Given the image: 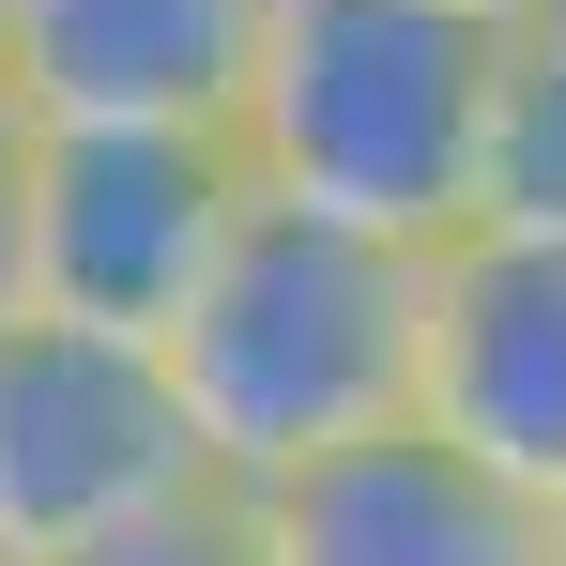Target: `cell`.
Segmentation results:
<instances>
[{
  "mask_svg": "<svg viewBox=\"0 0 566 566\" xmlns=\"http://www.w3.org/2000/svg\"><path fill=\"white\" fill-rule=\"evenodd\" d=\"M154 353H169V382H185L214 474H291L306 444H353V429H382V413H413L429 245L245 185V214L214 230V261H199V291L169 306Z\"/></svg>",
  "mask_w": 566,
  "mask_h": 566,
  "instance_id": "6da1fadb",
  "label": "cell"
},
{
  "mask_svg": "<svg viewBox=\"0 0 566 566\" xmlns=\"http://www.w3.org/2000/svg\"><path fill=\"white\" fill-rule=\"evenodd\" d=\"M474 93H490V15L460 0H261L230 154L276 199L444 245L474 199Z\"/></svg>",
  "mask_w": 566,
  "mask_h": 566,
  "instance_id": "7a4b0ae2",
  "label": "cell"
},
{
  "mask_svg": "<svg viewBox=\"0 0 566 566\" xmlns=\"http://www.w3.org/2000/svg\"><path fill=\"white\" fill-rule=\"evenodd\" d=\"M199 413L154 337H107V322H62V306H0V566H46L199 490Z\"/></svg>",
  "mask_w": 566,
  "mask_h": 566,
  "instance_id": "3957f363",
  "label": "cell"
},
{
  "mask_svg": "<svg viewBox=\"0 0 566 566\" xmlns=\"http://www.w3.org/2000/svg\"><path fill=\"white\" fill-rule=\"evenodd\" d=\"M230 214H245L230 123H46L31 138V306L169 337Z\"/></svg>",
  "mask_w": 566,
  "mask_h": 566,
  "instance_id": "277c9868",
  "label": "cell"
},
{
  "mask_svg": "<svg viewBox=\"0 0 566 566\" xmlns=\"http://www.w3.org/2000/svg\"><path fill=\"white\" fill-rule=\"evenodd\" d=\"M245 505L276 566H552V505L429 413H382L353 444H306L291 474H245Z\"/></svg>",
  "mask_w": 566,
  "mask_h": 566,
  "instance_id": "5b68a950",
  "label": "cell"
},
{
  "mask_svg": "<svg viewBox=\"0 0 566 566\" xmlns=\"http://www.w3.org/2000/svg\"><path fill=\"white\" fill-rule=\"evenodd\" d=\"M413 413L460 429L536 505L566 490V230H444L429 245V353Z\"/></svg>",
  "mask_w": 566,
  "mask_h": 566,
  "instance_id": "8992f818",
  "label": "cell"
},
{
  "mask_svg": "<svg viewBox=\"0 0 566 566\" xmlns=\"http://www.w3.org/2000/svg\"><path fill=\"white\" fill-rule=\"evenodd\" d=\"M261 0H0V77L31 123H230Z\"/></svg>",
  "mask_w": 566,
  "mask_h": 566,
  "instance_id": "52a82bcc",
  "label": "cell"
},
{
  "mask_svg": "<svg viewBox=\"0 0 566 566\" xmlns=\"http://www.w3.org/2000/svg\"><path fill=\"white\" fill-rule=\"evenodd\" d=\"M460 230H566V15L490 31V93H474V199Z\"/></svg>",
  "mask_w": 566,
  "mask_h": 566,
  "instance_id": "ba28073f",
  "label": "cell"
},
{
  "mask_svg": "<svg viewBox=\"0 0 566 566\" xmlns=\"http://www.w3.org/2000/svg\"><path fill=\"white\" fill-rule=\"evenodd\" d=\"M46 566H276V552H261L245 474H199V490H169V505H138V521H107V536H77Z\"/></svg>",
  "mask_w": 566,
  "mask_h": 566,
  "instance_id": "9c48e42d",
  "label": "cell"
},
{
  "mask_svg": "<svg viewBox=\"0 0 566 566\" xmlns=\"http://www.w3.org/2000/svg\"><path fill=\"white\" fill-rule=\"evenodd\" d=\"M31 138H46V123L0 77V306H31Z\"/></svg>",
  "mask_w": 566,
  "mask_h": 566,
  "instance_id": "30bf717a",
  "label": "cell"
},
{
  "mask_svg": "<svg viewBox=\"0 0 566 566\" xmlns=\"http://www.w3.org/2000/svg\"><path fill=\"white\" fill-rule=\"evenodd\" d=\"M460 15H490V31H521V15H566V0H460Z\"/></svg>",
  "mask_w": 566,
  "mask_h": 566,
  "instance_id": "8fae6325",
  "label": "cell"
},
{
  "mask_svg": "<svg viewBox=\"0 0 566 566\" xmlns=\"http://www.w3.org/2000/svg\"><path fill=\"white\" fill-rule=\"evenodd\" d=\"M552 566H566V490H552Z\"/></svg>",
  "mask_w": 566,
  "mask_h": 566,
  "instance_id": "7c38bea8",
  "label": "cell"
}]
</instances>
